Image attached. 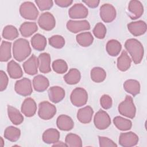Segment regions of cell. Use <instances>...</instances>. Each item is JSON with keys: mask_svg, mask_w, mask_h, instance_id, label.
I'll return each mask as SVG.
<instances>
[{"mask_svg": "<svg viewBox=\"0 0 147 147\" xmlns=\"http://www.w3.org/2000/svg\"><path fill=\"white\" fill-rule=\"evenodd\" d=\"M31 48L29 41L24 38H20L16 40L13 45V55L15 60L22 61L31 53Z\"/></svg>", "mask_w": 147, "mask_h": 147, "instance_id": "cell-1", "label": "cell"}, {"mask_svg": "<svg viewBox=\"0 0 147 147\" xmlns=\"http://www.w3.org/2000/svg\"><path fill=\"white\" fill-rule=\"evenodd\" d=\"M125 47L135 64L141 62L144 57V49L140 41L136 38H129L125 41Z\"/></svg>", "mask_w": 147, "mask_h": 147, "instance_id": "cell-2", "label": "cell"}, {"mask_svg": "<svg viewBox=\"0 0 147 147\" xmlns=\"http://www.w3.org/2000/svg\"><path fill=\"white\" fill-rule=\"evenodd\" d=\"M118 110L121 115L130 119L134 118L136 109L132 98L129 95H126L125 99L118 105Z\"/></svg>", "mask_w": 147, "mask_h": 147, "instance_id": "cell-3", "label": "cell"}, {"mask_svg": "<svg viewBox=\"0 0 147 147\" xmlns=\"http://www.w3.org/2000/svg\"><path fill=\"white\" fill-rule=\"evenodd\" d=\"M20 13L21 17L26 20H35L37 18L39 12L33 2L26 1L21 5Z\"/></svg>", "mask_w": 147, "mask_h": 147, "instance_id": "cell-4", "label": "cell"}, {"mask_svg": "<svg viewBox=\"0 0 147 147\" xmlns=\"http://www.w3.org/2000/svg\"><path fill=\"white\" fill-rule=\"evenodd\" d=\"M70 100L74 106L76 107L83 106L87 103L88 100L87 92L82 87H77L72 91Z\"/></svg>", "mask_w": 147, "mask_h": 147, "instance_id": "cell-5", "label": "cell"}, {"mask_svg": "<svg viewBox=\"0 0 147 147\" xmlns=\"http://www.w3.org/2000/svg\"><path fill=\"white\" fill-rule=\"evenodd\" d=\"M56 113V107L53 104L47 101H42L38 105V115L44 120L52 118Z\"/></svg>", "mask_w": 147, "mask_h": 147, "instance_id": "cell-6", "label": "cell"}, {"mask_svg": "<svg viewBox=\"0 0 147 147\" xmlns=\"http://www.w3.org/2000/svg\"><path fill=\"white\" fill-rule=\"evenodd\" d=\"M14 90L17 94L23 96L31 95L33 92L32 83L30 79L24 78L17 80L14 85Z\"/></svg>", "mask_w": 147, "mask_h": 147, "instance_id": "cell-7", "label": "cell"}, {"mask_svg": "<svg viewBox=\"0 0 147 147\" xmlns=\"http://www.w3.org/2000/svg\"><path fill=\"white\" fill-rule=\"evenodd\" d=\"M94 123L99 130H105L111 124V119L109 115L104 110H99L94 118Z\"/></svg>", "mask_w": 147, "mask_h": 147, "instance_id": "cell-8", "label": "cell"}, {"mask_svg": "<svg viewBox=\"0 0 147 147\" xmlns=\"http://www.w3.org/2000/svg\"><path fill=\"white\" fill-rule=\"evenodd\" d=\"M99 14L101 19L106 23L111 22L115 19L117 16L115 8L109 3H105L101 6Z\"/></svg>", "mask_w": 147, "mask_h": 147, "instance_id": "cell-9", "label": "cell"}, {"mask_svg": "<svg viewBox=\"0 0 147 147\" xmlns=\"http://www.w3.org/2000/svg\"><path fill=\"white\" fill-rule=\"evenodd\" d=\"M38 24L43 30L49 31L52 30L56 25V20L54 16L49 12L42 13L38 18Z\"/></svg>", "mask_w": 147, "mask_h": 147, "instance_id": "cell-10", "label": "cell"}, {"mask_svg": "<svg viewBox=\"0 0 147 147\" xmlns=\"http://www.w3.org/2000/svg\"><path fill=\"white\" fill-rule=\"evenodd\" d=\"M138 136L132 131L121 133L119 137V144L123 147L136 146L138 142Z\"/></svg>", "mask_w": 147, "mask_h": 147, "instance_id": "cell-11", "label": "cell"}, {"mask_svg": "<svg viewBox=\"0 0 147 147\" xmlns=\"http://www.w3.org/2000/svg\"><path fill=\"white\" fill-rule=\"evenodd\" d=\"M88 10L82 3H78L74 5L68 10V14L71 18L82 19L87 17Z\"/></svg>", "mask_w": 147, "mask_h": 147, "instance_id": "cell-12", "label": "cell"}, {"mask_svg": "<svg viewBox=\"0 0 147 147\" xmlns=\"http://www.w3.org/2000/svg\"><path fill=\"white\" fill-rule=\"evenodd\" d=\"M67 29L74 33L88 30L90 29V25L87 20H69L66 25Z\"/></svg>", "mask_w": 147, "mask_h": 147, "instance_id": "cell-13", "label": "cell"}, {"mask_svg": "<svg viewBox=\"0 0 147 147\" xmlns=\"http://www.w3.org/2000/svg\"><path fill=\"white\" fill-rule=\"evenodd\" d=\"M129 16L131 20H136L141 17L144 13V6L142 3L137 0H131L128 5Z\"/></svg>", "mask_w": 147, "mask_h": 147, "instance_id": "cell-14", "label": "cell"}, {"mask_svg": "<svg viewBox=\"0 0 147 147\" xmlns=\"http://www.w3.org/2000/svg\"><path fill=\"white\" fill-rule=\"evenodd\" d=\"M38 59L34 55H32L22 64L25 73L29 75H34L37 74L38 67Z\"/></svg>", "mask_w": 147, "mask_h": 147, "instance_id": "cell-15", "label": "cell"}, {"mask_svg": "<svg viewBox=\"0 0 147 147\" xmlns=\"http://www.w3.org/2000/svg\"><path fill=\"white\" fill-rule=\"evenodd\" d=\"M21 110L22 114L26 117H33L37 111L36 102L32 98L29 97L26 98L22 103Z\"/></svg>", "mask_w": 147, "mask_h": 147, "instance_id": "cell-16", "label": "cell"}, {"mask_svg": "<svg viewBox=\"0 0 147 147\" xmlns=\"http://www.w3.org/2000/svg\"><path fill=\"white\" fill-rule=\"evenodd\" d=\"M127 29L130 33L134 36L144 34L146 31V24L145 21L139 20L127 24Z\"/></svg>", "mask_w": 147, "mask_h": 147, "instance_id": "cell-17", "label": "cell"}, {"mask_svg": "<svg viewBox=\"0 0 147 147\" xmlns=\"http://www.w3.org/2000/svg\"><path fill=\"white\" fill-rule=\"evenodd\" d=\"M49 100L54 103H57L61 101L65 97V90L59 86H52L48 91Z\"/></svg>", "mask_w": 147, "mask_h": 147, "instance_id": "cell-18", "label": "cell"}, {"mask_svg": "<svg viewBox=\"0 0 147 147\" xmlns=\"http://www.w3.org/2000/svg\"><path fill=\"white\" fill-rule=\"evenodd\" d=\"M56 125L60 130L63 131H69L74 127V122L70 117L67 115L61 114L57 117Z\"/></svg>", "mask_w": 147, "mask_h": 147, "instance_id": "cell-19", "label": "cell"}, {"mask_svg": "<svg viewBox=\"0 0 147 147\" xmlns=\"http://www.w3.org/2000/svg\"><path fill=\"white\" fill-rule=\"evenodd\" d=\"M38 69L41 73L47 74L51 71V56L47 52H44L38 57Z\"/></svg>", "mask_w": 147, "mask_h": 147, "instance_id": "cell-20", "label": "cell"}, {"mask_svg": "<svg viewBox=\"0 0 147 147\" xmlns=\"http://www.w3.org/2000/svg\"><path fill=\"white\" fill-rule=\"evenodd\" d=\"M94 110L90 106L80 109L77 113V118L82 123H88L91 121Z\"/></svg>", "mask_w": 147, "mask_h": 147, "instance_id": "cell-21", "label": "cell"}, {"mask_svg": "<svg viewBox=\"0 0 147 147\" xmlns=\"http://www.w3.org/2000/svg\"><path fill=\"white\" fill-rule=\"evenodd\" d=\"M49 82L48 79L42 75L36 76L33 79V86L37 92H43L49 87Z\"/></svg>", "mask_w": 147, "mask_h": 147, "instance_id": "cell-22", "label": "cell"}, {"mask_svg": "<svg viewBox=\"0 0 147 147\" xmlns=\"http://www.w3.org/2000/svg\"><path fill=\"white\" fill-rule=\"evenodd\" d=\"M60 136V133L57 129L50 128L43 133L42 138L45 143L51 144L57 142L59 140Z\"/></svg>", "mask_w": 147, "mask_h": 147, "instance_id": "cell-23", "label": "cell"}, {"mask_svg": "<svg viewBox=\"0 0 147 147\" xmlns=\"http://www.w3.org/2000/svg\"><path fill=\"white\" fill-rule=\"evenodd\" d=\"M7 71L12 79H19L23 75V72L20 65L15 61L11 60L7 65Z\"/></svg>", "mask_w": 147, "mask_h": 147, "instance_id": "cell-24", "label": "cell"}, {"mask_svg": "<svg viewBox=\"0 0 147 147\" xmlns=\"http://www.w3.org/2000/svg\"><path fill=\"white\" fill-rule=\"evenodd\" d=\"M7 110L8 117L14 125H18L22 123L24 117L17 109L12 106L8 105Z\"/></svg>", "mask_w": 147, "mask_h": 147, "instance_id": "cell-25", "label": "cell"}, {"mask_svg": "<svg viewBox=\"0 0 147 147\" xmlns=\"http://www.w3.org/2000/svg\"><path fill=\"white\" fill-rule=\"evenodd\" d=\"M19 30L23 37H28L37 31L38 26L36 22H25L21 25Z\"/></svg>", "mask_w": 147, "mask_h": 147, "instance_id": "cell-26", "label": "cell"}, {"mask_svg": "<svg viewBox=\"0 0 147 147\" xmlns=\"http://www.w3.org/2000/svg\"><path fill=\"white\" fill-rule=\"evenodd\" d=\"M131 59L125 51H123L117 59V68L122 72L127 71L131 65Z\"/></svg>", "mask_w": 147, "mask_h": 147, "instance_id": "cell-27", "label": "cell"}, {"mask_svg": "<svg viewBox=\"0 0 147 147\" xmlns=\"http://www.w3.org/2000/svg\"><path fill=\"white\" fill-rule=\"evenodd\" d=\"M123 88L133 96L138 95L140 92V84L134 79H128L123 83Z\"/></svg>", "mask_w": 147, "mask_h": 147, "instance_id": "cell-28", "label": "cell"}, {"mask_svg": "<svg viewBox=\"0 0 147 147\" xmlns=\"http://www.w3.org/2000/svg\"><path fill=\"white\" fill-rule=\"evenodd\" d=\"M31 45L32 47L38 51H44L47 46V39L44 36L37 33L31 38Z\"/></svg>", "mask_w": 147, "mask_h": 147, "instance_id": "cell-29", "label": "cell"}, {"mask_svg": "<svg viewBox=\"0 0 147 147\" xmlns=\"http://www.w3.org/2000/svg\"><path fill=\"white\" fill-rule=\"evenodd\" d=\"M81 79L80 71L76 68H71L64 76V80L66 83L70 85L77 84Z\"/></svg>", "mask_w": 147, "mask_h": 147, "instance_id": "cell-30", "label": "cell"}, {"mask_svg": "<svg viewBox=\"0 0 147 147\" xmlns=\"http://www.w3.org/2000/svg\"><path fill=\"white\" fill-rule=\"evenodd\" d=\"M106 51L111 56H117L119 55L122 49L121 44L117 40H109L106 46Z\"/></svg>", "mask_w": 147, "mask_h": 147, "instance_id": "cell-31", "label": "cell"}, {"mask_svg": "<svg viewBox=\"0 0 147 147\" xmlns=\"http://www.w3.org/2000/svg\"><path fill=\"white\" fill-rule=\"evenodd\" d=\"M11 43L2 41L0 49V60L2 62L7 61L11 57Z\"/></svg>", "mask_w": 147, "mask_h": 147, "instance_id": "cell-32", "label": "cell"}, {"mask_svg": "<svg viewBox=\"0 0 147 147\" xmlns=\"http://www.w3.org/2000/svg\"><path fill=\"white\" fill-rule=\"evenodd\" d=\"M77 42L82 47H87L90 46L94 41V37L89 32H82L78 34L76 37Z\"/></svg>", "mask_w": 147, "mask_h": 147, "instance_id": "cell-33", "label": "cell"}, {"mask_svg": "<svg viewBox=\"0 0 147 147\" xmlns=\"http://www.w3.org/2000/svg\"><path fill=\"white\" fill-rule=\"evenodd\" d=\"M4 137L11 142L17 141L20 137L21 131L13 126L7 127L4 131Z\"/></svg>", "mask_w": 147, "mask_h": 147, "instance_id": "cell-34", "label": "cell"}, {"mask_svg": "<svg viewBox=\"0 0 147 147\" xmlns=\"http://www.w3.org/2000/svg\"><path fill=\"white\" fill-rule=\"evenodd\" d=\"M113 123L116 127L121 131L129 130L132 127V122L130 120L120 116H117L114 118Z\"/></svg>", "mask_w": 147, "mask_h": 147, "instance_id": "cell-35", "label": "cell"}, {"mask_svg": "<svg viewBox=\"0 0 147 147\" xmlns=\"http://www.w3.org/2000/svg\"><path fill=\"white\" fill-rule=\"evenodd\" d=\"M91 79L96 83H101L103 82L106 78V72L104 69L99 67H94L91 70Z\"/></svg>", "mask_w": 147, "mask_h": 147, "instance_id": "cell-36", "label": "cell"}, {"mask_svg": "<svg viewBox=\"0 0 147 147\" xmlns=\"http://www.w3.org/2000/svg\"><path fill=\"white\" fill-rule=\"evenodd\" d=\"M65 143L67 146L69 147H81L82 146V141L80 136L74 133H69L66 136Z\"/></svg>", "mask_w": 147, "mask_h": 147, "instance_id": "cell-37", "label": "cell"}, {"mask_svg": "<svg viewBox=\"0 0 147 147\" xmlns=\"http://www.w3.org/2000/svg\"><path fill=\"white\" fill-rule=\"evenodd\" d=\"M19 33L17 29L13 25L6 26L2 31V37L9 40H13L17 38Z\"/></svg>", "mask_w": 147, "mask_h": 147, "instance_id": "cell-38", "label": "cell"}, {"mask_svg": "<svg viewBox=\"0 0 147 147\" xmlns=\"http://www.w3.org/2000/svg\"><path fill=\"white\" fill-rule=\"evenodd\" d=\"M52 69L57 74H63L68 70V65L63 59H57L52 63Z\"/></svg>", "mask_w": 147, "mask_h": 147, "instance_id": "cell-39", "label": "cell"}, {"mask_svg": "<svg viewBox=\"0 0 147 147\" xmlns=\"http://www.w3.org/2000/svg\"><path fill=\"white\" fill-rule=\"evenodd\" d=\"M49 44L52 47L56 49H61L65 45L64 37L60 35H54L48 39Z\"/></svg>", "mask_w": 147, "mask_h": 147, "instance_id": "cell-40", "label": "cell"}, {"mask_svg": "<svg viewBox=\"0 0 147 147\" xmlns=\"http://www.w3.org/2000/svg\"><path fill=\"white\" fill-rule=\"evenodd\" d=\"M106 28L105 25L101 22H98L95 25L92 32L96 38L103 39L106 36Z\"/></svg>", "mask_w": 147, "mask_h": 147, "instance_id": "cell-41", "label": "cell"}, {"mask_svg": "<svg viewBox=\"0 0 147 147\" xmlns=\"http://www.w3.org/2000/svg\"><path fill=\"white\" fill-rule=\"evenodd\" d=\"M35 2L41 11L49 10L53 5V2L51 0H36Z\"/></svg>", "mask_w": 147, "mask_h": 147, "instance_id": "cell-42", "label": "cell"}, {"mask_svg": "<svg viewBox=\"0 0 147 147\" xmlns=\"http://www.w3.org/2000/svg\"><path fill=\"white\" fill-rule=\"evenodd\" d=\"M100 103L102 108L104 109H109L113 105L112 98L109 95H103L100 99Z\"/></svg>", "mask_w": 147, "mask_h": 147, "instance_id": "cell-43", "label": "cell"}, {"mask_svg": "<svg viewBox=\"0 0 147 147\" xmlns=\"http://www.w3.org/2000/svg\"><path fill=\"white\" fill-rule=\"evenodd\" d=\"M99 146L100 147H117V145L107 137L99 136Z\"/></svg>", "mask_w": 147, "mask_h": 147, "instance_id": "cell-44", "label": "cell"}, {"mask_svg": "<svg viewBox=\"0 0 147 147\" xmlns=\"http://www.w3.org/2000/svg\"><path fill=\"white\" fill-rule=\"evenodd\" d=\"M9 83V78L6 74L2 70L0 71V91H4Z\"/></svg>", "mask_w": 147, "mask_h": 147, "instance_id": "cell-45", "label": "cell"}, {"mask_svg": "<svg viewBox=\"0 0 147 147\" xmlns=\"http://www.w3.org/2000/svg\"><path fill=\"white\" fill-rule=\"evenodd\" d=\"M72 0H55V3L61 7H67L72 3Z\"/></svg>", "mask_w": 147, "mask_h": 147, "instance_id": "cell-46", "label": "cell"}, {"mask_svg": "<svg viewBox=\"0 0 147 147\" xmlns=\"http://www.w3.org/2000/svg\"><path fill=\"white\" fill-rule=\"evenodd\" d=\"M83 3H84L90 8H95L98 7L100 1L98 0H87V1H83Z\"/></svg>", "mask_w": 147, "mask_h": 147, "instance_id": "cell-47", "label": "cell"}, {"mask_svg": "<svg viewBox=\"0 0 147 147\" xmlns=\"http://www.w3.org/2000/svg\"><path fill=\"white\" fill-rule=\"evenodd\" d=\"M67 146L66 144L64 142H63L62 141H58L57 142L53 144V146Z\"/></svg>", "mask_w": 147, "mask_h": 147, "instance_id": "cell-48", "label": "cell"}, {"mask_svg": "<svg viewBox=\"0 0 147 147\" xmlns=\"http://www.w3.org/2000/svg\"><path fill=\"white\" fill-rule=\"evenodd\" d=\"M0 139H1V143H0V145H1V146L2 147V146H3V144H4V142H3V138H2V137H0Z\"/></svg>", "mask_w": 147, "mask_h": 147, "instance_id": "cell-49", "label": "cell"}]
</instances>
